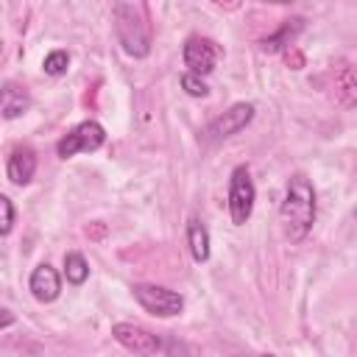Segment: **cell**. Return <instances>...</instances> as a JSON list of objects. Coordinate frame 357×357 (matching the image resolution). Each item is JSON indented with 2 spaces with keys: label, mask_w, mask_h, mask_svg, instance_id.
Listing matches in <instances>:
<instances>
[{
  "label": "cell",
  "mask_w": 357,
  "mask_h": 357,
  "mask_svg": "<svg viewBox=\"0 0 357 357\" xmlns=\"http://www.w3.org/2000/svg\"><path fill=\"white\" fill-rule=\"evenodd\" d=\"M315 187L310 184L307 176H293L287 181L282 206H279V220H282V231L290 243H298L310 234L312 223H315Z\"/></svg>",
  "instance_id": "obj_1"
},
{
  "label": "cell",
  "mask_w": 357,
  "mask_h": 357,
  "mask_svg": "<svg viewBox=\"0 0 357 357\" xmlns=\"http://www.w3.org/2000/svg\"><path fill=\"white\" fill-rule=\"evenodd\" d=\"M114 33H117V42L123 45V50L128 56L145 59L151 53V39H148L145 22L137 14V8H131L128 3L114 6Z\"/></svg>",
  "instance_id": "obj_2"
},
{
  "label": "cell",
  "mask_w": 357,
  "mask_h": 357,
  "mask_svg": "<svg viewBox=\"0 0 357 357\" xmlns=\"http://www.w3.org/2000/svg\"><path fill=\"white\" fill-rule=\"evenodd\" d=\"M254 198H257V190H254L248 167L245 165L234 167L231 178H229V215H231L234 226L248 223V218L254 212Z\"/></svg>",
  "instance_id": "obj_3"
},
{
  "label": "cell",
  "mask_w": 357,
  "mask_h": 357,
  "mask_svg": "<svg viewBox=\"0 0 357 357\" xmlns=\"http://www.w3.org/2000/svg\"><path fill=\"white\" fill-rule=\"evenodd\" d=\"M131 293L145 312L159 315V318H173L184 310V296L162 284H134Z\"/></svg>",
  "instance_id": "obj_4"
},
{
  "label": "cell",
  "mask_w": 357,
  "mask_h": 357,
  "mask_svg": "<svg viewBox=\"0 0 357 357\" xmlns=\"http://www.w3.org/2000/svg\"><path fill=\"white\" fill-rule=\"evenodd\" d=\"M103 142H106V131H103V126L95 123V120H84V123H78L70 134H64V137L59 139L56 153H59L61 159H70V156H75V153L98 151Z\"/></svg>",
  "instance_id": "obj_5"
},
{
  "label": "cell",
  "mask_w": 357,
  "mask_h": 357,
  "mask_svg": "<svg viewBox=\"0 0 357 357\" xmlns=\"http://www.w3.org/2000/svg\"><path fill=\"white\" fill-rule=\"evenodd\" d=\"M181 56H184V64L190 67V73H195V75H209V73L215 70V64H218L220 47H218L212 39H206V36H190V39L184 42Z\"/></svg>",
  "instance_id": "obj_6"
},
{
  "label": "cell",
  "mask_w": 357,
  "mask_h": 357,
  "mask_svg": "<svg viewBox=\"0 0 357 357\" xmlns=\"http://www.w3.org/2000/svg\"><path fill=\"white\" fill-rule=\"evenodd\" d=\"M254 117V103H234L229 112H223L218 120L209 123L206 128V139L209 142H220L226 137H234L237 131H243Z\"/></svg>",
  "instance_id": "obj_7"
},
{
  "label": "cell",
  "mask_w": 357,
  "mask_h": 357,
  "mask_svg": "<svg viewBox=\"0 0 357 357\" xmlns=\"http://www.w3.org/2000/svg\"><path fill=\"white\" fill-rule=\"evenodd\" d=\"M112 335H114V340L123 349H128L134 354H156V351L165 349L162 340L153 332H148V329H142L137 324H114L112 326Z\"/></svg>",
  "instance_id": "obj_8"
},
{
  "label": "cell",
  "mask_w": 357,
  "mask_h": 357,
  "mask_svg": "<svg viewBox=\"0 0 357 357\" xmlns=\"http://www.w3.org/2000/svg\"><path fill=\"white\" fill-rule=\"evenodd\" d=\"M28 287H31V296H33L36 301L47 304V301H56V298H59V293H61V279H59V273H56L53 265L42 262V265L33 268V273H31V279H28Z\"/></svg>",
  "instance_id": "obj_9"
},
{
  "label": "cell",
  "mask_w": 357,
  "mask_h": 357,
  "mask_svg": "<svg viewBox=\"0 0 357 357\" xmlns=\"http://www.w3.org/2000/svg\"><path fill=\"white\" fill-rule=\"evenodd\" d=\"M36 173V153L28 148V145H17L11 153H8V162H6V176L11 184L22 187L33 178Z\"/></svg>",
  "instance_id": "obj_10"
},
{
  "label": "cell",
  "mask_w": 357,
  "mask_h": 357,
  "mask_svg": "<svg viewBox=\"0 0 357 357\" xmlns=\"http://www.w3.org/2000/svg\"><path fill=\"white\" fill-rule=\"evenodd\" d=\"M0 109H3V117L6 120H14L20 114H25L31 109V95L25 86L14 84V81H6L3 84V92H0Z\"/></svg>",
  "instance_id": "obj_11"
},
{
  "label": "cell",
  "mask_w": 357,
  "mask_h": 357,
  "mask_svg": "<svg viewBox=\"0 0 357 357\" xmlns=\"http://www.w3.org/2000/svg\"><path fill=\"white\" fill-rule=\"evenodd\" d=\"M301 31H304V20H301V17H293V20H287L276 33H271V36L262 39V50H265V53H279V50H284L287 45H293Z\"/></svg>",
  "instance_id": "obj_12"
},
{
  "label": "cell",
  "mask_w": 357,
  "mask_h": 357,
  "mask_svg": "<svg viewBox=\"0 0 357 357\" xmlns=\"http://www.w3.org/2000/svg\"><path fill=\"white\" fill-rule=\"evenodd\" d=\"M187 245H190V254H192L195 262L209 259V231L198 218H192L187 223Z\"/></svg>",
  "instance_id": "obj_13"
},
{
  "label": "cell",
  "mask_w": 357,
  "mask_h": 357,
  "mask_svg": "<svg viewBox=\"0 0 357 357\" xmlns=\"http://www.w3.org/2000/svg\"><path fill=\"white\" fill-rule=\"evenodd\" d=\"M64 276H67L70 284H84V282H86L89 265H86V259H84L78 251L64 254Z\"/></svg>",
  "instance_id": "obj_14"
},
{
  "label": "cell",
  "mask_w": 357,
  "mask_h": 357,
  "mask_svg": "<svg viewBox=\"0 0 357 357\" xmlns=\"http://www.w3.org/2000/svg\"><path fill=\"white\" fill-rule=\"evenodd\" d=\"M67 67H70V56H67L64 50H53V53H47L45 61H42V70H45L47 75H64Z\"/></svg>",
  "instance_id": "obj_15"
},
{
  "label": "cell",
  "mask_w": 357,
  "mask_h": 357,
  "mask_svg": "<svg viewBox=\"0 0 357 357\" xmlns=\"http://www.w3.org/2000/svg\"><path fill=\"white\" fill-rule=\"evenodd\" d=\"M181 89L190 95V98H206L209 95V86L201 81V75H195V73H187V75H181Z\"/></svg>",
  "instance_id": "obj_16"
},
{
  "label": "cell",
  "mask_w": 357,
  "mask_h": 357,
  "mask_svg": "<svg viewBox=\"0 0 357 357\" xmlns=\"http://www.w3.org/2000/svg\"><path fill=\"white\" fill-rule=\"evenodd\" d=\"M0 209H3V220H0V234H8L14 226V204L8 195H0Z\"/></svg>",
  "instance_id": "obj_17"
},
{
  "label": "cell",
  "mask_w": 357,
  "mask_h": 357,
  "mask_svg": "<svg viewBox=\"0 0 357 357\" xmlns=\"http://www.w3.org/2000/svg\"><path fill=\"white\" fill-rule=\"evenodd\" d=\"M215 6H220V8H226V11H234V8H240L243 6V0H212Z\"/></svg>",
  "instance_id": "obj_18"
},
{
  "label": "cell",
  "mask_w": 357,
  "mask_h": 357,
  "mask_svg": "<svg viewBox=\"0 0 357 357\" xmlns=\"http://www.w3.org/2000/svg\"><path fill=\"white\" fill-rule=\"evenodd\" d=\"M11 321H14V318H11V312H8V310H3V321H0V329L11 326Z\"/></svg>",
  "instance_id": "obj_19"
},
{
  "label": "cell",
  "mask_w": 357,
  "mask_h": 357,
  "mask_svg": "<svg viewBox=\"0 0 357 357\" xmlns=\"http://www.w3.org/2000/svg\"><path fill=\"white\" fill-rule=\"evenodd\" d=\"M262 3H279V6H287V3H293V0H262Z\"/></svg>",
  "instance_id": "obj_20"
}]
</instances>
